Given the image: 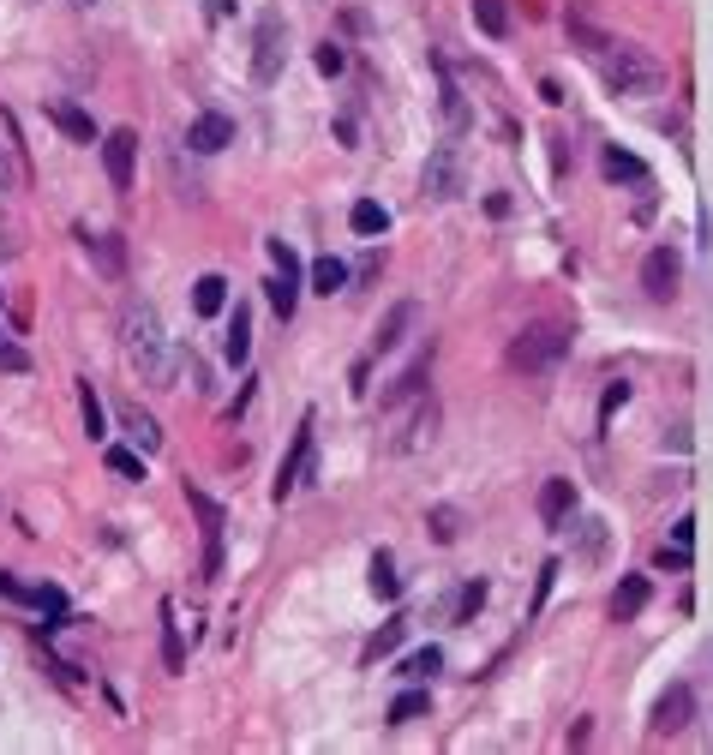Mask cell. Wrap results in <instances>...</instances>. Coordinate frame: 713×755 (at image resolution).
<instances>
[{"label":"cell","instance_id":"7bdbcfd3","mask_svg":"<svg viewBox=\"0 0 713 755\" xmlns=\"http://www.w3.org/2000/svg\"><path fill=\"white\" fill-rule=\"evenodd\" d=\"M552 582H558V564H546V570H540V588H534V612L546 606V594H552Z\"/></svg>","mask_w":713,"mask_h":755},{"label":"cell","instance_id":"2e32d148","mask_svg":"<svg viewBox=\"0 0 713 755\" xmlns=\"http://www.w3.org/2000/svg\"><path fill=\"white\" fill-rule=\"evenodd\" d=\"M570 516H576V486H570V480H546V486H540V522H546V528H564Z\"/></svg>","mask_w":713,"mask_h":755},{"label":"cell","instance_id":"ba28073f","mask_svg":"<svg viewBox=\"0 0 713 755\" xmlns=\"http://www.w3.org/2000/svg\"><path fill=\"white\" fill-rule=\"evenodd\" d=\"M306 468H312V414L300 420V432H294V444H288V456H282V468H276V486H270V498L282 504L300 480H306Z\"/></svg>","mask_w":713,"mask_h":755},{"label":"cell","instance_id":"836d02e7","mask_svg":"<svg viewBox=\"0 0 713 755\" xmlns=\"http://www.w3.org/2000/svg\"><path fill=\"white\" fill-rule=\"evenodd\" d=\"M108 468H114L120 480H144V450H126V444H114V450H108Z\"/></svg>","mask_w":713,"mask_h":755},{"label":"cell","instance_id":"4316f807","mask_svg":"<svg viewBox=\"0 0 713 755\" xmlns=\"http://www.w3.org/2000/svg\"><path fill=\"white\" fill-rule=\"evenodd\" d=\"M162 666L168 672H186V648H180V618H174V606L162 600Z\"/></svg>","mask_w":713,"mask_h":755},{"label":"cell","instance_id":"60d3db41","mask_svg":"<svg viewBox=\"0 0 713 755\" xmlns=\"http://www.w3.org/2000/svg\"><path fill=\"white\" fill-rule=\"evenodd\" d=\"M432 534L450 546V540H456V510H444V504H438V510H432Z\"/></svg>","mask_w":713,"mask_h":755},{"label":"cell","instance_id":"8fae6325","mask_svg":"<svg viewBox=\"0 0 713 755\" xmlns=\"http://www.w3.org/2000/svg\"><path fill=\"white\" fill-rule=\"evenodd\" d=\"M690 708H696V690H690V684H672V690L654 702V720H648V726H654V738L684 732V726H690Z\"/></svg>","mask_w":713,"mask_h":755},{"label":"cell","instance_id":"7402d4cb","mask_svg":"<svg viewBox=\"0 0 713 755\" xmlns=\"http://www.w3.org/2000/svg\"><path fill=\"white\" fill-rule=\"evenodd\" d=\"M228 306V276H198V288H192V312L198 318H216Z\"/></svg>","mask_w":713,"mask_h":755},{"label":"cell","instance_id":"c3c4849f","mask_svg":"<svg viewBox=\"0 0 713 755\" xmlns=\"http://www.w3.org/2000/svg\"><path fill=\"white\" fill-rule=\"evenodd\" d=\"M0 594H6V600H24V594H30V588H18V582H12V576H0Z\"/></svg>","mask_w":713,"mask_h":755},{"label":"cell","instance_id":"3957f363","mask_svg":"<svg viewBox=\"0 0 713 755\" xmlns=\"http://www.w3.org/2000/svg\"><path fill=\"white\" fill-rule=\"evenodd\" d=\"M570 342H576V330L570 324H558V318H540V324H528L516 342H510V372H528V378H540V372H552L564 354H570Z\"/></svg>","mask_w":713,"mask_h":755},{"label":"cell","instance_id":"277c9868","mask_svg":"<svg viewBox=\"0 0 713 755\" xmlns=\"http://www.w3.org/2000/svg\"><path fill=\"white\" fill-rule=\"evenodd\" d=\"M288 66V18L282 12H258L252 30V84H276Z\"/></svg>","mask_w":713,"mask_h":755},{"label":"cell","instance_id":"44dd1931","mask_svg":"<svg viewBox=\"0 0 713 755\" xmlns=\"http://www.w3.org/2000/svg\"><path fill=\"white\" fill-rule=\"evenodd\" d=\"M648 600H654V582H648V576H624L618 594H612V618H636Z\"/></svg>","mask_w":713,"mask_h":755},{"label":"cell","instance_id":"d6986e66","mask_svg":"<svg viewBox=\"0 0 713 755\" xmlns=\"http://www.w3.org/2000/svg\"><path fill=\"white\" fill-rule=\"evenodd\" d=\"M48 120H54L72 144H90V138H96V120H90L78 102H48Z\"/></svg>","mask_w":713,"mask_h":755},{"label":"cell","instance_id":"d6a6232c","mask_svg":"<svg viewBox=\"0 0 713 755\" xmlns=\"http://www.w3.org/2000/svg\"><path fill=\"white\" fill-rule=\"evenodd\" d=\"M342 282H348V264H342V258H318V264H312V288H318V294H336Z\"/></svg>","mask_w":713,"mask_h":755},{"label":"cell","instance_id":"f35d334b","mask_svg":"<svg viewBox=\"0 0 713 755\" xmlns=\"http://www.w3.org/2000/svg\"><path fill=\"white\" fill-rule=\"evenodd\" d=\"M654 564H660V570H690V546H660Z\"/></svg>","mask_w":713,"mask_h":755},{"label":"cell","instance_id":"f546056e","mask_svg":"<svg viewBox=\"0 0 713 755\" xmlns=\"http://www.w3.org/2000/svg\"><path fill=\"white\" fill-rule=\"evenodd\" d=\"M474 24L486 36H510V6L504 0H474Z\"/></svg>","mask_w":713,"mask_h":755},{"label":"cell","instance_id":"f6af8a7d","mask_svg":"<svg viewBox=\"0 0 713 755\" xmlns=\"http://www.w3.org/2000/svg\"><path fill=\"white\" fill-rule=\"evenodd\" d=\"M696 540V522L690 516H678V528H672V546H690Z\"/></svg>","mask_w":713,"mask_h":755},{"label":"cell","instance_id":"6da1fadb","mask_svg":"<svg viewBox=\"0 0 713 755\" xmlns=\"http://www.w3.org/2000/svg\"><path fill=\"white\" fill-rule=\"evenodd\" d=\"M570 36L582 42V54L600 66V78H606L618 96H660V90H666V60H660V54H648V48H636V42H618V36H606V30H594V24H582V18H570Z\"/></svg>","mask_w":713,"mask_h":755},{"label":"cell","instance_id":"ac0fdd59","mask_svg":"<svg viewBox=\"0 0 713 755\" xmlns=\"http://www.w3.org/2000/svg\"><path fill=\"white\" fill-rule=\"evenodd\" d=\"M120 426H126V438H132L144 456H156V450H162V426H156L138 402H126V408H120Z\"/></svg>","mask_w":713,"mask_h":755},{"label":"cell","instance_id":"681fc988","mask_svg":"<svg viewBox=\"0 0 713 755\" xmlns=\"http://www.w3.org/2000/svg\"><path fill=\"white\" fill-rule=\"evenodd\" d=\"M6 186H12V156L0 150V192H6Z\"/></svg>","mask_w":713,"mask_h":755},{"label":"cell","instance_id":"5b68a950","mask_svg":"<svg viewBox=\"0 0 713 755\" xmlns=\"http://www.w3.org/2000/svg\"><path fill=\"white\" fill-rule=\"evenodd\" d=\"M462 180H468V168H462V150H456V144H438V150L426 156L420 192H426V204H450V198H462Z\"/></svg>","mask_w":713,"mask_h":755},{"label":"cell","instance_id":"1f68e13d","mask_svg":"<svg viewBox=\"0 0 713 755\" xmlns=\"http://www.w3.org/2000/svg\"><path fill=\"white\" fill-rule=\"evenodd\" d=\"M426 708H432V696H426V690H402V696L390 702V726H408V720H420Z\"/></svg>","mask_w":713,"mask_h":755},{"label":"cell","instance_id":"74e56055","mask_svg":"<svg viewBox=\"0 0 713 755\" xmlns=\"http://www.w3.org/2000/svg\"><path fill=\"white\" fill-rule=\"evenodd\" d=\"M600 552H606V528H600V522H582V558L600 564Z\"/></svg>","mask_w":713,"mask_h":755},{"label":"cell","instance_id":"4fadbf2b","mask_svg":"<svg viewBox=\"0 0 713 755\" xmlns=\"http://www.w3.org/2000/svg\"><path fill=\"white\" fill-rule=\"evenodd\" d=\"M426 378H432V348H426V354H414V366H408V372H402V378H396V384H390L384 396H378V408H384V414L408 408V402H414V396L426 390Z\"/></svg>","mask_w":713,"mask_h":755},{"label":"cell","instance_id":"8992f818","mask_svg":"<svg viewBox=\"0 0 713 755\" xmlns=\"http://www.w3.org/2000/svg\"><path fill=\"white\" fill-rule=\"evenodd\" d=\"M270 264H276V276H270V306H276V318H294V300H300V252L288 246V240H270Z\"/></svg>","mask_w":713,"mask_h":755},{"label":"cell","instance_id":"30bf717a","mask_svg":"<svg viewBox=\"0 0 713 755\" xmlns=\"http://www.w3.org/2000/svg\"><path fill=\"white\" fill-rule=\"evenodd\" d=\"M228 144H234V120L216 114V108H204V114L186 126V150H192V156H216V150H228Z\"/></svg>","mask_w":713,"mask_h":755},{"label":"cell","instance_id":"9c48e42d","mask_svg":"<svg viewBox=\"0 0 713 755\" xmlns=\"http://www.w3.org/2000/svg\"><path fill=\"white\" fill-rule=\"evenodd\" d=\"M186 504L198 510V528H204V576H222V504L204 498L198 486H186Z\"/></svg>","mask_w":713,"mask_h":755},{"label":"cell","instance_id":"9a60e30c","mask_svg":"<svg viewBox=\"0 0 713 755\" xmlns=\"http://www.w3.org/2000/svg\"><path fill=\"white\" fill-rule=\"evenodd\" d=\"M414 312H420L414 300H396V306L384 312V324L372 330V360H378V354H390V348H396V342L408 336V324H414Z\"/></svg>","mask_w":713,"mask_h":755},{"label":"cell","instance_id":"cb8c5ba5","mask_svg":"<svg viewBox=\"0 0 713 755\" xmlns=\"http://www.w3.org/2000/svg\"><path fill=\"white\" fill-rule=\"evenodd\" d=\"M402 636H408V618H402V612H390V624H384V630H378V636L366 642V666H378V660H390V654L402 648Z\"/></svg>","mask_w":713,"mask_h":755},{"label":"cell","instance_id":"484cf974","mask_svg":"<svg viewBox=\"0 0 713 755\" xmlns=\"http://www.w3.org/2000/svg\"><path fill=\"white\" fill-rule=\"evenodd\" d=\"M78 240L96 252V264H102V276H120L126 270V258H120V240L114 234H90V228H78Z\"/></svg>","mask_w":713,"mask_h":755},{"label":"cell","instance_id":"d4e9b609","mask_svg":"<svg viewBox=\"0 0 713 755\" xmlns=\"http://www.w3.org/2000/svg\"><path fill=\"white\" fill-rule=\"evenodd\" d=\"M348 228H354V234H366V240H372V234H384V228H390V210H384V204H378V198H360V204H354V210H348Z\"/></svg>","mask_w":713,"mask_h":755},{"label":"cell","instance_id":"ffe728a7","mask_svg":"<svg viewBox=\"0 0 713 755\" xmlns=\"http://www.w3.org/2000/svg\"><path fill=\"white\" fill-rule=\"evenodd\" d=\"M600 168H606V180H618V186H642V180H648V162L630 156V150H618V144H606Z\"/></svg>","mask_w":713,"mask_h":755},{"label":"cell","instance_id":"bcb514c9","mask_svg":"<svg viewBox=\"0 0 713 755\" xmlns=\"http://www.w3.org/2000/svg\"><path fill=\"white\" fill-rule=\"evenodd\" d=\"M336 144H348V150L360 144V132H354V120H336Z\"/></svg>","mask_w":713,"mask_h":755},{"label":"cell","instance_id":"7a4b0ae2","mask_svg":"<svg viewBox=\"0 0 713 755\" xmlns=\"http://www.w3.org/2000/svg\"><path fill=\"white\" fill-rule=\"evenodd\" d=\"M120 354H126V366L150 390L174 384V348H168V330H162V318H156L150 300H126L120 306Z\"/></svg>","mask_w":713,"mask_h":755},{"label":"cell","instance_id":"7dc6e473","mask_svg":"<svg viewBox=\"0 0 713 755\" xmlns=\"http://www.w3.org/2000/svg\"><path fill=\"white\" fill-rule=\"evenodd\" d=\"M366 372H372V354H366V360L354 366V378H348V384H354V396H366Z\"/></svg>","mask_w":713,"mask_h":755},{"label":"cell","instance_id":"d590c367","mask_svg":"<svg viewBox=\"0 0 713 755\" xmlns=\"http://www.w3.org/2000/svg\"><path fill=\"white\" fill-rule=\"evenodd\" d=\"M438 666H444V654H438V648H420V654H408V660H402V672H408V678H432Z\"/></svg>","mask_w":713,"mask_h":755},{"label":"cell","instance_id":"e0dca14e","mask_svg":"<svg viewBox=\"0 0 713 755\" xmlns=\"http://www.w3.org/2000/svg\"><path fill=\"white\" fill-rule=\"evenodd\" d=\"M438 102H444V126H450V132H468L474 114H468V96H462V84L450 78V66H438Z\"/></svg>","mask_w":713,"mask_h":755},{"label":"cell","instance_id":"83f0119b","mask_svg":"<svg viewBox=\"0 0 713 755\" xmlns=\"http://www.w3.org/2000/svg\"><path fill=\"white\" fill-rule=\"evenodd\" d=\"M78 414H84V432H90V444L108 432V420H102V402H96V390H90V378H78Z\"/></svg>","mask_w":713,"mask_h":755},{"label":"cell","instance_id":"4dcf8cb0","mask_svg":"<svg viewBox=\"0 0 713 755\" xmlns=\"http://www.w3.org/2000/svg\"><path fill=\"white\" fill-rule=\"evenodd\" d=\"M24 600H30V606H36V612H42L48 624H60V618H66V594H60L54 582H42V588H30Z\"/></svg>","mask_w":713,"mask_h":755},{"label":"cell","instance_id":"f907efd6","mask_svg":"<svg viewBox=\"0 0 713 755\" xmlns=\"http://www.w3.org/2000/svg\"><path fill=\"white\" fill-rule=\"evenodd\" d=\"M72 6H96V0H72Z\"/></svg>","mask_w":713,"mask_h":755},{"label":"cell","instance_id":"ab89813d","mask_svg":"<svg viewBox=\"0 0 713 755\" xmlns=\"http://www.w3.org/2000/svg\"><path fill=\"white\" fill-rule=\"evenodd\" d=\"M0 372H30V354L18 342H0Z\"/></svg>","mask_w":713,"mask_h":755},{"label":"cell","instance_id":"b9f144b4","mask_svg":"<svg viewBox=\"0 0 713 755\" xmlns=\"http://www.w3.org/2000/svg\"><path fill=\"white\" fill-rule=\"evenodd\" d=\"M624 402H630V384H624V378H618V384H606V414H618Z\"/></svg>","mask_w":713,"mask_h":755},{"label":"cell","instance_id":"7c38bea8","mask_svg":"<svg viewBox=\"0 0 713 755\" xmlns=\"http://www.w3.org/2000/svg\"><path fill=\"white\" fill-rule=\"evenodd\" d=\"M642 288H648V300H672L678 294V252L672 246H654L642 258Z\"/></svg>","mask_w":713,"mask_h":755},{"label":"cell","instance_id":"f1b7e54d","mask_svg":"<svg viewBox=\"0 0 713 755\" xmlns=\"http://www.w3.org/2000/svg\"><path fill=\"white\" fill-rule=\"evenodd\" d=\"M372 594H378V600H396V594H402V576H396V558H390V552L372 558Z\"/></svg>","mask_w":713,"mask_h":755},{"label":"cell","instance_id":"52a82bcc","mask_svg":"<svg viewBox=\"0 0 713 755\" xmlns=\"http://www.w3.org/2000/svg\"><path fill=\"white\" fill-rule=\"evenodd\" d=\"M102 168H108V186H114V192H132V168H138V132H132V126L102 132Z\"/></svg>","mask_w":713,"mask_h":755},{"label":"cell","instance_id":"e575fe53","mask_svg":"<svg viewBox=\"0 0 713 755\" xmlns=\"http://www.w3.org/2000/svg\"><path fill=\"white\" fill-rule=\"evenodd\" d=\"M480 606H486V582H468V588H462V600H456V612H450V618H456V624H468V618H474V612H480Z\"/></svg>","mask_w":713,"mask_h":755},{"label":"cell","instance_id":"603a6c76","mask_svg":"<svg viewBox=\"0 0 713 755\" xmlns=\"http://www.w3.org/2000/svg\"><path fill=\"white\" fill-rule=\"evenodd\" d=\"M228 366H246V354H252V312L246 306H234V318H228Z\"/></svg>","mask_w":713,"mask_h":755},{"label":"cell","instance_id":"8d00e7d4","mask_svg":"<svg viewBox=\"0 0 713 755\" xmlns=\"http://www.w3.org/2000/svg\"><path fill=\"white\" fill-rule=\"evenodd\" d=\"M312 66H318V72H324V78H336V72H342V66H348V54H342V48H336V42H318V54H312Z\"/></svg>","mask_w":713,"mask_h":755},{"label":"cell","instance_id":"ee69618b","mask_svg":"<svg viewBox=\"0 0 713 755\" xmlns=\"http://www.w3.org/2000/svg\"><path fill=\"white\" fill-rule=\"evenodd\" d=\"M486 216H498V222H504V216H510V192H492V198H486Z\"/></svg>","mask_w":713,"mask_h":755},{"label":"cell","instance_id":"5bb4252c","mask_svg":"<svg viewBox=\"0 0 713 755\" xmlns=\"http://www.w3.org/2000/svg\"><path fill=\"white\" fill-rule=\"evenodd\" d=\"M432 438H438V402L426 396V402H420V408L408 414V426L396 432V450H402V456H414V450H426Z\"/></svg>","mask_w":713,"mask_h":755}]
</instances>
